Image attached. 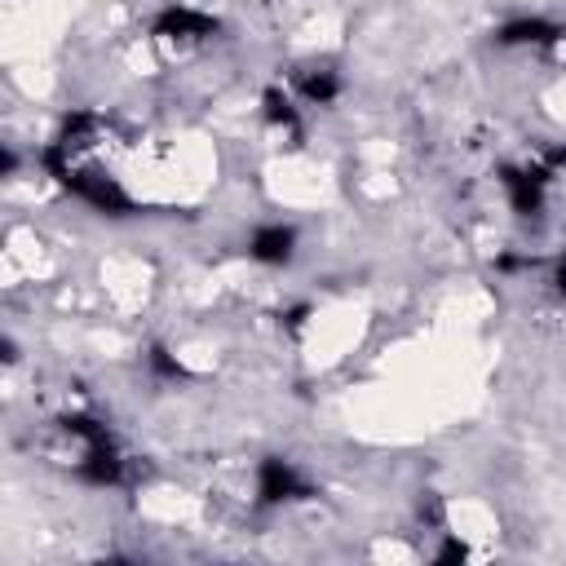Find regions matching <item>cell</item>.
I'll use <instances>...</instances> for the list:
<instances>
[{
    "mask_svg": "<svg viewBox=\"0 0 566 566\" xmlns=\"http://www.w3.org/2000/svg\"><path fill=\"white\" fill-rule=\"evenodd\" d=\"M548 168L544 164H526V168H504L500 172V181H504V190H509V203H513V212H522V217H535L539 208H544V190H548Z\"/></svg>",
    "mask_w": 566,
    "mask_h": 566,
    "instance_id": "cell-2",
    "label": "cell"
},
{
    "mask_svg": "<svg viewBox=\"0 0 566 566\" xmlns=\"http://www.w3.org/2000/svg\"><path fill=\"white\" fill-rule=\"evenodd\" d=\"M310 491H314V486H310V478H305L292 460H283V455H265V460L256 464V504L274 509V504L305 500Z\"/></svg>",
    "mask_w": 566,
    "mask_h": 566,
    "instance_id": "cell-1",
    "label": "cell"
},
{
    "mask_svg": "<svg viewBox=\"0 0 566 566\" xmlns=\"http://www.w3.org/2000/svg\"><path fill=\"white\" fill-rule=\"evenodd\" d=\"M212 18L203 9H190V4H168L159 18H155V35L159 40H203L212 35Z\"/></svg>",
    "mask_w": 566,
    "mask_h": 566,
    "instance_id": "cell-4",
    "label": "cell"
},
{
    "mask_svg": "<svg viewBox=\"0 0 566 566\" xmlns=\"http://www.w3.org/2000/svg\"><path fill=\"white\" fill-rule=\"evenodd\" d=\"M296 93L305 102H314V106H332L340 97V80H336V71H301Z\"/></svg>",
    "mask_w": 566,
    "mask_h": 566,
    "instance_id": "cell-6",
    "label": "cell"
},
{
    "mask_svg": "<svg viewBox=\"0 0 566 566\" xmlns=\"http://www.w3.org/2000/svg\"><path fill=\"white\" fill-rule=\"evenodd\" d=\"M248 256L261 265H287L296 256V230L287 221H265L248 234Z\"/></svg>",
    "mask_w": 566,
    "mask_h": 566,
    "instance_id": "cell-3",
    "label": "cell"
},
{
    "mask_svg": "<svg viewBox=\"0 0 566 566\" xmlns=\"http://www.w3.org/2000/svg\"><path fill=\"white\" fill-rule=\"evenodd\" d=\"M469 557V544L464 539H447L442 548H438V562H464Z\"/></svg>",
    "mask_w": 566,
    "mask_h": 566,
    "instance_id": "cell-8",
    "label": "cell"
},
{
    "mask_svg": "<svg viewBox=\"0 0 566 566\" xmlns=\"http://www.w3.org/2000/svg\"><path fill=\"white\" fill-rule=\"evenodd\" d=\"M265 119L274 124V128H296L301 124V115H296V102H292V93H283V88H265Z\"/></svg>",
    "mask_w": 566,
    "mask_h": 566,
    "instance_id": "cell-7",
    "label": "cell"
},
{
    "mask_svg": "<svg viewBox=\"0 0 566 566\" xmlns=\"http://www.w3.org/2000/svg\"><path fill=\"white\" fill-rule=\"evenodd\" d=\"M553 287H557V296L566 301V256L557 261V270H553Z\"/></svg>",
    "mask_w": 566,
    "mask_h": 566,
    "instance_id": "cell-10",
    "label": "cell"
},
{
    "mask_svg": "<svg viewBox=\"0 0 566 566\" xmlns=\"http://www.w3.org/2000/svg\"><path fill=\"white\" fill-rule=\"evenodd\" d=\"M495 40L500 44H553V40H562V27L548 18H513L495 31Z\"/></svg>",
    "mask_w": 566,
    "mask_h": 566,
    "instance_id": "cell-5",
    "label": "cell"
},
{
    "mask_svg": "<svg viewBox=\"0 0 566 566\" xmlns=\"http://www.w3.org/2000/svg\"><path fill=\"white\" fill-rule=\"evenodd\" d=\"M150 363H155V367H159V371H168V376H186V367H181V363H177V358H168V354H164V349H155V354H150Z\"/></svg>",
    "mask_w": 566,
    "mask_h": 566,
    "instance_id": "cell-9",
    "label": "cell"
}]
</instances>
